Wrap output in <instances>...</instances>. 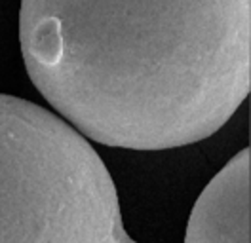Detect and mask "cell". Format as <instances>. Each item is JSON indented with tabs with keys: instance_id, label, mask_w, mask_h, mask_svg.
<instances>
[{
	"instance_id": "3957f363",
	"label": "cell",
	"mask_w": 251,
	"mask_h": 243,
	"mask_svg": "<svg viewBox=\"0 0 251 243\" xmlns=\"http://www.w3.org/2000/svg\"><path fill=\"white\" fill-rule=\"evenodd\" d=\"M250 148L240 150L196 199L188 219L187 243L251 242Z\"/></svg>"
},
{
	"instance_id": "7a4b0ae2",
	"label": "cell",
	"mask_w": 251,
	"mask_h": 243,
	"mask_svg": "<svg viewBox=\"0 0 251 243\" xmlns=\"http://www.w3.org/2000/svg\"><path fill=\"white\" fill-rule=\"evenodd\" d=\"M0 242L133 243L88 139L46 108L2 93Z\"/></svg>"
},
{
	"instance_id": "6da1fadb",
	"label": "cell",
	"mask_w": 251,
	"mask_h": 243,
	"mask_svg": "<svg viewBox=\"0 0 251 243\" xmlns=\"http://www.w3.org/2000/svg\"><path fill=\"white\" fill-rule=\"evenodd\" d=\"M34 88L105 146L211 137L251 86V0H21Z\"/></svg>"
}]
</instances>
